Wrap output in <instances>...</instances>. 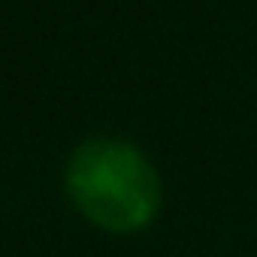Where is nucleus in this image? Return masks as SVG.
I'll list each match as a JSON object with an SVG mask.
<instances>
[{
    "instance_id": "f257e3e1",
    "label": "nucleus",
    "mask_w": 257,
    "mask_h": 257,
    "mask_svg": "<svg viewBox=\"0 0 257 257\" xmlns=\"http://www.w3.org/2000/svg\"><path fill=\"white\" fill-rule=\"evenodd\" d=\"M67 191L79 212L109 230L137 233L161 209V182L140 149L121 140H91L67 167Z\"/></svg>"
}]
</instances>
